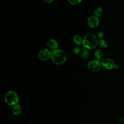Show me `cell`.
<instances>
[{"mask_svg":"<svg viewBox=\"0 0 124 124\" xmlns=\"http://www.w3.org/2000/svg\"><path fill=\"white\" fill-rule=\"evenodd\" d=\"M99 41L97 37L92 34H89L84 37L82 45L85 48L92 49L95 48L98 45Z\"/></svg>","mask_w":124,"mask_h":124,"instance_id":"1","label":"cell"},{"mask_svg":"<svg viewBox=\"0 0 124 124\" xmlns=\"http://www.w3.org/2000/svg\"><path fill=\"white\" fill-rule=\"evenodd\" d=\"M51 59L52 62L57 65L63 64L66 60V53L62 50L56 49L51 53Z\"/></svg>","mask_w":124,"mask_h":124,"instance_id":"2","label":"cell"},{"mask_svg":"<svg viewBox=\"0 0 124 124\" xmlns=\"http://www.w3.org/2000/svg\"><path fill=\"white\" fill-rule=\"evenodd\" d=\"M6 103L10 106H14L17 104L19 98L17 93L13 91H9L7 92L4 97Z\"/></svg>","mask_w":124,"mask_h":124,"instance_id":"3","label":"cell"},{"mask_svg":"<svg viewBox=\"0 0 124 124\" xmlns=\"http://www.w3.org/2000/svg\"><path fill=\"white\" fill-rule=\"evenodd\" d=\"M101 66V62L98 60H93L88 62L87 67L89 70L93 72H95L100 69Z\"/></svg>","mask_w":124,"mask_h":124,"instance_id":"4","label":"cell"},{"mask_svg":"<svg viewBox=\"0 0 124 124\" xmlns=\"http://www.w3.org/2000/svg\"><path fill=\"white\" fill-rule=\"evenodd\" d=\"M51 56V53L47 49H43L41 50L38 53V57L40 59L43 61H47Z\"/></svg>","mask_w":124,"mask_h":124,"instance_id":"5","label":"cell"},{"mask_svg":"<svg viewBox=\"0 0 124 124\" xmlns=\"http://www.w3.org/2000/svg\"><path fill=\"white\" fill-rule=\"evenodd\" d=\"M101 64L103 67L107 69H111L114 67L115 65L113 60L108 58L103 59L101 62Z\"/></svg>","mask_w":124,"mask_h":124,"instance_id":"6","label":"cell"},{"mask_svg":"<svg viewBox=\"0 0 124 124\" xmlns=\"http://www.w3.org/2000/svg\"><path fill=\"white\" fill-rule=\"evenodd\" d=\"M88 23L90 27L95 28L99 24V19L95 16H92L88 19Z\"/></svg>","mask_w":124,"mask_h":124,"instance_id":"7","label":"cell"},{"mask_svg":"<svg viewBox=\"0 0 124 124\" xmlns=\"http://www.w3.org/2000/svg\"><path fill=\"white\" fill-rule=\"evenodd\" d=\"M47 45L48 47L52 50H55L57 49L58 46L57 41L53 39H51L49 40L47 43Z\"/></svg>","mask_w":124,"mask_h":124,"instance_id":"8","label":"cell"},{"mask_svg":"<svg viewBox=\"0 0 124 124\" xmlns=\"http://www.w3.org/2000/svg\"><path fill=\"white\" fill-rule=\"evenodd\" d=\"M13 114L16 116L19 115L22 112V108L19 104H16L13 107L12 110Z\"/></svg>","mask_w":124,"mask_h":124,"instance_id":"9","label":"cell"},{"mask_svg":"<svg viewBox=\"0 0 124 124\" xmlns=\"http://www.w3.org/2000/svg\"><path fill=\"white\" fill-rule=\"evenodd\" d=\"M82 38L78 35H76L73 37L74 42L78 45H80L82 44Z\"/></svg>","mask_w":124,"mask_h":124,"instance_id":"10","label":"cell"},{"mask_svg":"<svg viewBox=\"0 0 124 124\" xmlns=\"http://www.w3.org/2000/svg\"><path fill=\"white\" fill-rule=\"evenodd\" d=\"M94 55L95 58L97 59V60H100L101 59L103 56V52L102 49H98L96 50L94 53Z\"/></svg>","mask_w":124,"mask_h":124,"instance_id":"11","label":"cell"},{"mask_svg":"<svg viewBox=\"0 0 124 124\" xmlns=\"http://www.w3.org/2000/svg\"><path fill=\"white\" fill-rule=\"evenodd\" d=\"M81 55L83 58H87L89 56V53L86 48H82L81 50Z\"/></svg>","mask_w":124,"mask_h":124,"instance_id":"12","label":"cell"},{"mask_svg":"<svg viewBox=\"0 0 124 124\" xmlns=\"http://www.w3.org/2000/svg\"><path fill=\"white\" fill-rule=\"evenodd\" d=\"M98 45L103 48H106L108 46V44L107 42L103 39H101L99 41Z\"/></svg>","mask_w":124,"mask_h":124,"instance_id":"13","label":"cell"},{"mask_svg":"<svg viewBox=\"0 0 124 124\" xmlns=\"http://www.w3.org/2000/svg\"><path fill=\"white\" fill-rule=\"evenodd\" d=\"M102 13H103V10H102V8L101 7H97L94 11V15L97 17L102 15Z\"/></svg>","mask_w":124,"mask_h":124,"instance_id":"14","label":"cell"},{"mask_svg":"<svg viewBox=\"0 0 124 124\" xmlns=\"http://www.w3.org/2000/svg\"><path fill=\"white\" fill-rule=\"evenodd\" d=\"M73 54H74L75 55H77L78 54L80 51V49L79 48V47H78V46H76L73 49Z\"/></svg>","mask_w":124,"mask_h":124,"instance_id":"15","label":"cell"},{"mask_svg":"<svg viewBox=\"0 0 124 124\" xmlns=\"http://www.w3.org/2000/svg\"><path fill=\"white\" fill-rule=\"evenodd\" d=\"M81 0H68L69 2L72 5H75V4H78L80 2H81Z\"/></svg>","mask_w":124,"mask_h":124,"instance_id":"16","label":"cell"},{"mask_svg":"<svg viewBox=\"0 0 124 124\" xmlns=\"http://www.w3.org/2000/svg\"><path fill=\"white\" fill-rule=\"evenodd\" d=\"M97 35H98V37L101 39L103 37V36H104V33H103V31H100L98 32Z\"/></svg>","mask_w":124,"mask_h":124,"instance_id":"17","label":"cell"},{"mask_svg":"<svg viewBox=\"0 0 124 124\" xmlns=\"http://www.w3.org/2000/svg\"><path fill=\"white\" fill-rule=\"evenodd\" d=\"M46 2V3H51L53 1V0H44Z\"/></svg>","mask_w":124,"mask_h":124,"instance_id":"18","label":"cell"},{"mask_svg":"<svg viewBox=\"0 0 124 124\" xmlns=\"http://www.w3.org/2000/svg\"></svg>","mask_w":124,"mask_h":124,"instance_id":"19","label":"cell"}]
</instances>
